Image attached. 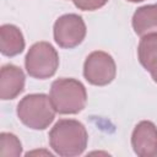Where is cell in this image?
Masks as SVG:
<instances>
[{"instance_id": "obj_1", "label": "cell", "mask_w": 157, "mask_h": 157, "mask_svg": "<svg viewBox=\"0 0 157 157\" xmlns=\"http://www.w3.org/2000/svg\"><path fill=\"white\" fill-rule=\"evenodd\" d=\"M88 134L85 125L75 119H60L49 131V145L63 157H75L85 152Z\"/></svg>"}, {"instance_id": "obj_2", "label": "cell", "mask_w": 157, "mask_h": 157, "mask_svg": "<svg viewBox=\"0 0 157 157\" xmlns=\"http://www.w3.org/2000/svg\"><path fill=\"white\" fill-rule=\"evenodd\" d=\"M49 96L59 114H77L85 109L87 103L86 87L76 78L55 80L50 86Z\"/></svg>"}, {"instance_id": "obj_3", "label": "cell", "mask_w": 157, "mask_h": 157, "mask_svg": "<svg viewBox=\"0 0 157 157\" xmlns=\"http://www.w3.org/2000/svg\"><path fill=\"white\" fill-rule=\"evenodd\" d=\"M17 117L23 125L33 130L47 129L55 118V108L50 96L31 93L25 96L17 104Z\"/></svg>"}, {"instance_id": "obj_4", "label": "cell", "mask_w": 157, "mask_h": 157, "mask_svg": "<svg viewBox=\"0 0 157 157\" xmlns=\"http://www.w3.org/2000/svg\"><path fill=\"white\" fill-rule=\"evenodd\" d=\"M27 74L38 80L52 77L59 67V55L48 42H37L28 49L25 58Z\"/></svg>"}, {"instance_id": "obj_5", "label": "cell", "mask_w": 157, "mask_h": 157, "mask_svg": "<svg viewBox=\"0 0 157 157\" xmlns=\"http://www.w3.org/2000/svg\"><path fill=\"white\" fill-rule=\"evenodd\" d=\"M117 75V65L113 56L105 52L96 50L87 55L83 63V76L93 86H107Z\"/></svg>"}, {"instance_id": "obj_6", "label": "cell", "mask_w": 157, "mask_h": 157, "mask_svg": "<svg viewBox=\"0 0 157 157\" xmlns=\"http://www.w3.org/2000/svg\"><path fill=\"white\" fill-rule=\"evenodd\" d=\"M86 23L83 18L76 13H66L60 16L53 27L55 43L64 49H71L80 45L86 37Z\"/></svg>"}, {"instance_id": "obj_7", "label": "cell", "mask_w": 157, "mask_h": 157, "mask_svg": "<svg viewBox=\"0 0 157 157\" xmlns=\"http://www.w3.org/2000/svg\"><path fill=\"white\" fill-rule=\"evenodd\" d=\"M131 146L139 157L157 156V128L150 120L140 121L132 130Z\"/></svg>"}, {"instance_id": "obj_8", "label": "cell", "mask_w": 157, "mask_h": 157, "mask_svg": "<svg viewBox=\"0 0 157 157\" xmlns=\"http://www.w3.org/2000/svg\"><path fill=\"white\" fill-rule=\"evenodd\" d=\"M25 74L21 67L6 64L0 71V97L2 101L13 99L25 90Z\"/></svg>"}, {"instance_id": "obj_9", "label": "cell", "mask_w": 157, "mask_h": 157, "mask_svg": "<svg viewBox=\"0 0 157 157\" xmlns=\"http://www.w3.org/2000/svg\"><path fill=\"white\" fill-rule=\"evenodd\" d=\"M25 49L22 32L15 25H2L0 27V52L5 56H15Z\"/></svg>"}, {"instance_id": "obj_10", "label": "cell", "mask_w": 157, "mask_h": 157, "mask_svg": "<svg viewBox=\"0 0 157 157\" xmlns=\"http://www.w3.org/2000/svg\"><path fill=\"white\" fill-rule=\"evenodd\" d=\"M131 23L134 32L140 37L157 32V4L139 7L132 15Z\"/></svg>"}, {"instance_id": "obj_11", "label": "cell", "mask_w": 157, "mask_h": 157, "mask_svg": "<svg viewBox=\"0 0 157 157\" xmlns=\"http://www.w3.org/2000/svg\"><path fill=\"white\" fill-rule=\"evenodd\" d=\"M140 64L148 72L157 69V32L141 37L137 47Z\"/></svg>"}, {"instance_id": "obj_12", "label": "cell", "mask_w": 157, "mask_h": 157, "mask_svg": "<svg viewBox=\"0 0 157 157\" xmlns=\"http://www.w3.org/2000/svg\"><path fill=\"white\" fill-rule=\"evenodd\" d=\"M22 153V145L18 137L11 132L0 134V156L18 157Z\"/></svg>"}, {"instance_id": "obj_13", "label": "cell", "mask_w": 157, "mask_h": 157, "mask_svg": "<svg viewBox=\"0 0 157 157\" xmlns=\"http://www.w3.org/2000/svg\"><path fill=\"white\" fill-rule=\"evenodd\" d=\"M74 5L82 11H94L103 7L108 0H72Z\"/></svg>"}, {"instance_id": "obj_14", "label": "cell", "mask_w": 157, "mask_h": 157, "mask_svg": "<svg viewBox=\"0 0 157 157\" xmlns=\"http://www.w3.org/2000/svg\"><path fill=\"white\" fill-rule=\"evenodd\" d=\"M150 74H151V77L153 78V81H155V82L157 83V69H155V70H152V71H151Z\"/></svg>"}, {"instance_id": "obj_15", "label": "cell", "mask_w": 157, "mask_h": 157, "mask_svg": "<svg viewBox=\"0 0 157 157\" xmlns=\"http://www.w3.org/2000/svg\"><path fill=\"white\" fill-rule=\"evenodd\" d=\"M126 1H129V2H141L144 0H126Z\"/></svg>"}]
</instances>
